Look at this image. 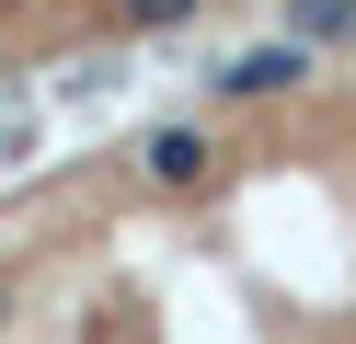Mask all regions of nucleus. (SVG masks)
<instances>
[{"label": "nucleus", "mask_w": 356, "mask_h": 344, "mask_svg": "<svg viewBox=\"0 0 356 344\" xmlns=\"http://www.w3.org/2000/svg\"><path fill=\"white\" fill-rule=\"evenodd\" d=\"M0 344H356V81L0 206Z\"/></svg>", "instance_id": "nucleus-1"}]
</instances>
